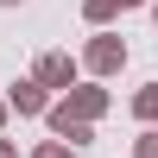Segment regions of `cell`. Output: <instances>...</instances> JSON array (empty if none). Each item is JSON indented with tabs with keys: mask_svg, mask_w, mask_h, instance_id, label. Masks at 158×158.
<instances>
[{
	"mask_svg": "<svg viewBox=\"0 0 158 158\" xmlns=\"http://www.w3.org/2000/svg\"><path fill=\"white\" fill-rule=\"evenodd\" d=\"M101 114H108V89L82 82V89H70L63 101H51V108H44V120H51V133H63V127H95Z\"/></svg>",
	"mask_w": 158,
	"mask_h": 158,
	"instance_id": "6da1fadb",
	"label": "cell"
},
{
	"mask_svg": "<svg viewBox=\"0 0 158 158\" xmlns=\"http://www.w3.org/2000/svg\"><path fill=\"white\" fill-rule=\"evenodd\" d=\"M120 63H127V38L120 32H95L89 38V51H82V70L89 76H120Z\"/></svg>",
	"mask_w": 158,
	"mask_h": 158,
	"instance_id": "7a4b0ae2",
	"label": "cell"
},
{
	"mask_svg": "<svg viewBox=\"0 0 158 158\" xmlns=\"http://www.w3.org/2000/svg\"><path fill=\"white\" fill-rule=\"evenodd\" d=\"M32 82L44 89V95H51V89H63V95H70V82H76V57H70V51H44V57H38V70H32Z\"/></svg>",
	"mask_w": 158,
	"mask_h": 158,
	"instance_id": "3957f363",
	"label": "cell"
},
{
	"mask_svg": "<svg viewBox=\"0 0 158 158\" xmlns=\"http://www.w3.org/2000/svg\"><path fill=\"white\" fill-rule=\"evenodd\" d=\"M44 108H51V95L32 82V76H19V82H13V95H6V114H44Z\"/></svg>",
	"mask_w": 158,
	"mask_h": 158,
	"instance_id": "277c9868",
	"label": "cell"
},
{
	"mask_svg": "<svg viewBox=\"0 0 158 158\" xmlns=\"http://www.w3.org/2000/svg\"><path fill=\"white\" fill-rule=\"evenodd\" d=\"M133 120H146V127H158V82H146L133 95Z\"/></svg>",
	"mask_w": 158,
	"mask_h": 158,
	"instance_id": "5b68a950",
	"label": "cell"
},
{
	"mask_svg": "<svg viewBox=\"0 0 158 158\" xmlns=\"http://www.w3.org/2000/svg\"><path fill=\"white\" fill-rule=\"evenodd\" d=\"M114 13H120L114 0H82V19L95 25V32H108V25H114Z\"/></svg>",
	"mask_w": 158,
	"mask_h": 158,
	"instance_id": "8992f818",
	"label": "cell"
},
{
	"mask_svg": "<svg viewBox=\"0 0 158 158\" xmlns=\"http://www.w3.org/2000/svg\"><path fill=\"white\" fill-rule=\"evenodd\" d=\"M133 158H158V127H146V133L133 139Z\"/></svg>",
	"mask_w": 158,
	"mask_h": 158,
	"instance_id": "52a82bcc",
	"label": "cell"
},
{
	"mask_svg": "<svg viewBox=\"0 0 158 158\" xmlns=\"http://www.w3.org/2000/svg\"><path fill=\"white\" fill-rule=\"evenodd\" d=\"M32 158H76V152H70V146H57V139H44V146H38Z\"/></svg>",
	"mask_w": 158,
	"mask_h": 158,
	"instance_id": "ba28073f",
	"label": "cell"
},
{
	"mask_svg": "<svg viewBox=\"0 0 158 158\" xmlns=\"http://www.w3.org/2000/svg\"><path fill=\"white\" fill-rule=\"evenodd\" d=\"M0 158H19V152H13V139H0Z\"/></svg>",
	"mask_w": 158,
	"mask_h": 158,
	"instance_id": "9c48e42d",
	"label": "cell"
},
{
	"mask_svg": "<svg viewBox=\"0 0 158 158\" xmlns=\"http://www.w3.org/2000/svg\"><path fill=\"white\" fill-rule=\"evenodd\" d=\"M114 6H152V0H114Z\"/></svg>",
	"mask_w": 158,
	"mask_h": 158,
	"instance_id": "30bf717a",
	"label": "cell"
},
{
	"mask_svg": "<svg viewBox=\"0 0 158 158\" xmlns=\"http://www.w3.org/2000/svg\"><path fill=\"white\" fill-rule=\"evenodd\" d=\"M0 133H6V101H0Z\"/></svg>",
	"mask_w": 158,
	"mask_h": 158,
	"instance_id": "8fae6325",
	"label": "cell"
},
{
	"mask_svg": "<svg viewBox=\"0 0 158 158\" xmlns=\"http://www.w3.org/2000/svg\"><path fill=\"white\" fill-rule=\"evenodd\" d=\"M0 6H25V0H0Z\"/></svg>",
	"mask_w": 158,
	"mask_h": 158,
	"instance_id": "7c38bea8",
	"label": "cell"
},
{
	"mask_svg": "<svg viewBox=\"0 0 158 158\" xmlns=\"http://www.w3.org/2000/svg\"><path fill=\"white\" fill-rule=\"evenodd\" d=\"M152 13H158V0H152Z\"/></svg>",
	"mask_w": 158,
	"mask_h": 158,
	"instance_id": "4fadbf2b",
	"label": "cell"
}]
</instances>
